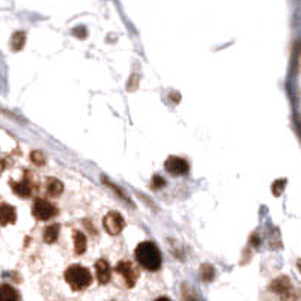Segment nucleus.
Here are the masks:
<instances>
[{
  "mask_svg": "<svg viewBox=\"0 0 301 301\" xmlns=\"http://www.w3.org/2000/svg\"><path fill=\"white\" fill-rule=\"evenodd\" d=\"M15 220H17V211L14 206H11L8 203L0 205V224L6 226V224L15 223Z\"/></svg>",
  "mask_w": 301,
  "mask_h": 301,
  "instance_id": "9",
  "label": "nucleus"
},
{
  "mask_svg": "<svg viewBox=\"0 0 301 301\" xmlns=\"http://www.w3.org/2000/svg\"><path fill=\"white\" fill-rule=\"evenodd\" d=\"M95 277H97L98 283H101V285H105L110 282L111 271H110V265L105 259H98L95 262Z\"/></svg>",
  "mask_w": 301,
  "mask_h": 301,
  "instance_id": "7",
  "label": "nucleus"
},
{
  "mask_svg": "<svg viewBox=\"0 0 301 301\" xmlns=\"http://www.w3.org/2000/svg\"><path fill=\"white\" fill-rule=\"evenodd\" d=\"M32 214L36 220H50L53 217H56L59 214V209L56 208V205H53L51 202L46 201V199H35L33 206H32Z\"/></svg>",
  "mask_w": 301,
  "mask_h": 301,
  "instance_id": "3",
  "label": "nucleus"
},
{
  "mask_svg": "<svg viewBox=\"0 0 301 301\" xmlns=\"http://www.w3.org/2000/svg\"><path fill=\"white\" fill-rule=\"evenodd\" d=\"M0 301H20V294L11 285H0Z\"/></svg>",
  "mask_w": 301,
  "mask_h": 301,
  "instance_id": "11",
  "label": "nucleus"
},
{
  "mask_svg": "<svg viewBox=\"0 0 301 301\" xmlns=\"http://www.w3.org/2000/svg\"><path fill=\"white\" fill-rule=\"evenodd\" d=\"M59 231H60V226H59V224L47 226L46 231H44V241H46L47 244H53L54 241H57V238H59Z\"/></svg>",
  "mask_w": 301,
  "mask_h": 301,
  "instance_id": "14",
  "label": "nucleus"
},
{
  "mask_svg": "<svg viewBox=\"0 0 301 301\" xmlns=\"http://www.w3.org/2000/svg\"><path fill=\"white\" fill-rule=\"evenodd\" d=\"M155 301H172L170 298H167V297H160V298H157Z\"/></svg>",
  "mask_w": 301,
  "mask_h": 301,
  "instance_id": "19",
  "label": "nucleus"
},
{
  "mask_svg": "<svg viewBox=\"0 0 301 301\" xmlns=\"http://www.w3.org/2000/svg\"><path fill=\"white\" fill-rule=\"evenodd\" d=\"M201 277H202L203 282H211L215 277L214 267L209 265V263H205V265H202V268H201Z\"/></svg>",
  "mask_w": 301,
  "mask_h": 301,
  "instance_id": "16",
  "label": "nucleus"
},
{
  "mask_svg": "<svg viewBox=\"0 0 301 301\" xmlns=\"http://www.w3.org/2000/svg\"><path fill=\"white\" fill-rule=\"evenodd\" d=\"M30 160L36 166H44L46 164V157H44V154L41 152V150H33V152L30 154Z\"/></svg>",
  "mask_w": 301,
  "mask_h": 301,
  "instance_id": "17",
  "label": "nucleus"
},
{
  "mask_svg": "<svg viewBox=\"0 0 301 301\" xmlns=\"http://www.w3.org/2000/svg\"><path fill=\"white\" fill-rule=\"evenodd\" d=\"M11 187L12 190L20 196V198H29L32 195V184L29 179H23V181H11Z\"/></svg>",
  "mask_w": 301,
  "mask_h": 301,
  "instance_id": "10",
  "label": "nucleus"
},
{
  "mask_svg": "<svg viewBox=\"0 0 301 301\" xmlns=\"http://www.w3.org/2000/svg\"><path fill=\"white\" fill-rule=\"evenodd\" d=\"M139 265L148 271H157L161 267V251L152 241H142L134 250Z\"/></svg>",
  "mask_w": 301,
  "mask_h": 301,
  "instance_id": "1",
  "label": "nucleus"
},
{
  "mask_svg": "<svg viewBox=\"0 0 301 301\" xmlns=\"http://www.w3.org/2000/svg\"><path fill=\"white\" fill-rule=\"evenodd\" d=\"M271 291L273 292H276V294H279V295H282L285 300L291 295V292H292V283L289 282V279L288 277H279V279H276L273 283H271Z\"/></svg>",
  "mask_w": 301,
  "mask_h": 301,
  "instance_id": "8",
  "label": "nucleus"
},
{
  "mask_svg": "<svg viewBox=\"0 0 301 301\" xmlns=\"http://www.w3.org/2000/svg\"><path fill=\"white\" fill-rule=\"evenodd\" d=\"M24 41H26V33L24 32H15L12 35V40H11V47L14 51H18L23 49L24 46Z\"/></svg>",
  "mask_w": 301,
  "mask_h": 301,
  "instance_id": "15",
  "label": "nucleus"
},
{
  "mask_svg": "<svg viewBox=\"0 0 301 301\" xmlns=\"http://www.w3.org/2000/svg\"><path fill=\"white\" fill-rule=\"evenodd\" d=\"M164 167L173 176L187 175L188 170H190V164H188V161L184 158H179V157H169L164 163Z\"/></svg>",
  "mask_w": 301,
  "mask_h": 301,
  "instance_id": "5",
  "label": "nucleus"
},
{
  "mask_svg": "<svg viewBox=\"0 0 301 301\" xmlns=\"http://www.w3.org/2000/svg\"><path fill=\"white\" fill-rule=\"evenodd\" d=\"M74 237V249H75V253L77 254H83L85 250H86V237L79 232V231H74L72 234Z\"/></svg>",
  "mask_w": 301,
  "mask_h": 301,
  "instance_id": "13",
  "label": "nucleus"
},
{
  "mask_svg": "<svg viewBox=\"0 0 301 301\" xmlns=\"http://www.w3.org/2000/svg\"><path fill=\"white\" fill-rule=\"evenodd\" d=\"M102 224H104V229L110 235H119L122 232V229H124L125 221H124V218H122V215L119 212L111 211L104 217Z\"/></svg>",
  "mask_w": 301,
  "mask_h": 301,
  "instance_id": "4",
  "label": "nucleus"
},
{
  "mask_svg": "<svg viewBox=\"0 0 301 301\" xmlns=\"http://www.w3.org/2000/svg\"><path fill=\"white\" fill-rule=\"evenodd\" d=\"M116 271L124 277L125 283L128 288H133L137 282V277H139V273L134 270V267L131 265L130 262L127 260H121L118 262V265H116Z\"/></svg>",
  "mask_w": 301,
  "mask_h": 301,
  "instance_id": "6",
  "label": "nucleus"
},
{
  "mask_svg": "<svg viewBox=\"0 0 301 301\" xmlns=\"http://www.w3.org/2000/svg\"><path fill=\"white\" fill-rule=\"evenodd\" d=\"M285 184H286V181H285V179H280V185H279V184H277V181H276V184L273 185V193H274L276 196H279V195L282 193V190H283Z\"/></svg>",
  "mask_w": 301,
  "mask_h": 301,
  "instance_id": "18",
  "label": "nucleus"
},
{
  "mask_svg": "<svg viewBox=\"0 0 301 301\" xmlns=\"http://www.w3.org/2000/svg\"><path fill=\"white\" fill-rule=\"evenodd\" d=\"M46 190H47V195L56 198V196H59L63 192V185L56 178H47L46 179Z\"/></svg>",
  "mask_w": 301,
  "mask_h": 301,
  "instance_id": "12",
  "label": "nucleus"
},
{
  "mask_svg": "<svg viewBox=\"0 0 301 301\" xmlns=\"http://www.w3.org/2000/svg\"><path fill=\"white\" fill-rule=\"evenodd\" d=\"M65 280L74 291H83L92 283V274L82 265H71L65 271Z\"/></svg>",
  "mask_w": 301,
  "mask_h": 301,
  "instance_id": "2",
  "label": "nucleus"
}]
</instances>
